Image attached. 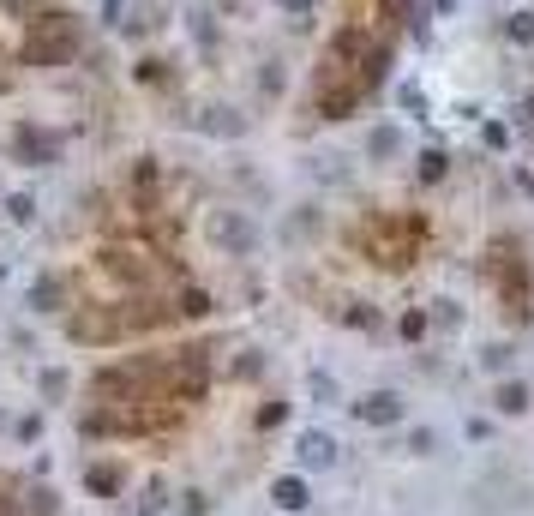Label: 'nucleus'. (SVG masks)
<instances>
[{"label": "nucleus", "instance_id": "393cba45", "mask_svg": "<svg viewBox=\"0 0 534 516\" xmlns=\"http://www.w3.org/2000/svg\"><path fill=\"white\" fill-rule=\"evenodd\" d=\"M30 511H36V516H48V511H60V492H48V487H36V492H30Z\"/></svg>", "mask_w": 534, "mask_h": 516}, {"label": "nucleus", "instance_id": "2f4dec72", "mask_svg": "<svg viewBox=\"0 0 534 516\" xmlns=\"http://www.w3.org/2000/svg\"><path fill=\"white\" fill-rule=\"evenodd\" d=\"M6 276H13V258H0V283H6Z\"/></svg>", "mask_w": 534, "mask_h": 516}, {"label": "nucleus", "instance_id": "cd10ccee", "mask_svg": "<svg viewBox=\"0 0 534 516\" xmlns=\"http://www.w3.org/2000/svg\"><path fill=\"white\" fill-rule=\"evenodd\" d=\"M259 85L271 90V97H276V90H282V72H276V60H264V72H259Z\"/></svg>", "mask_w": 534, "mask_h": 516}, {"label": "nucleus", "instance_id": "f3484780", "mask_svg": "<svg viewBox=\"0 0 534 516\" xmlns=\"http://www.w3.org/2000/svg\"><path fill=\"white\" fill-rule=\"evenodd\" d=\"M480 373H492V378L510 373V343H487L480 348Z\"/></svg>", "mask_w": 534, "mask_h": 516}, {"label": "nucleus", "instance_id": "423d86ee", "mask_svg": "<svg viewBox=\"0 0 534 516\" xmlns=\"http://www.w3.org/2000/svg\"><path fill=\"white\" fill-rule=\"evenodd\" d=\"M271 504H276V511H294V516H301L306 504H313V487H306L301 474H276V480H271Z\"/></svg>", "mask_w": 534, "mask_h": 516}, {"label": "nucleus", "instance_id": "f03ea898", "mask_svg": "<svg viewBox=\"0 0 534 516\" xmlns=\"http://www.w3.org/2000/svg\"><path fill=\"white\" fill-rule=\"evenodd\" d=\"M55 157H60L55 132H43L36 120H18V127H13V162H18V169H48Z\"/></svg>", "mask_w": 534, "mask_h": 516}, {"label": "nucleus", "instance_id": "39448f33", "mask_svg": "<svg viewBox=\"0 0 534 516\" xmlns=\"http://www.w3.org/2000/svg\"><path fill=\"white\" fill-rule=\"evenodd\" d=\"M403 415H408V402L396 397V390H366V397L354 402V420H366V427H396Z\"/></svg>", "mask_w": 534, "mask_h": 516}, {"label": "nucleus", "instance_id": "4468645a", "mask_svg": "<svg viewBox=\"0 0 534 516\" xmlns=\"http://www.w3.org/2000/svg\"><path fill=\"white\" fill-rule=\"evenodd\" d=\"M445 169H450V150L438 144V150H420V181L433 187V181H445Z\"/></svg>", "mask_w": 534, "mask_h": 516}, {"label": "nucleus", "instance_id": "20e7f679", "mask_svg": "<svg viewBox=\"0 0 534 516\" xmlns=\"http://www.w3.org/2000/svg\"><path fill=\"white\" fill-rule=\"evenodd\" d=\"M192 127H199L204 139H222V144L246 139V115H241V108H229V102H204L199 115H192Z\"/></svg>", "mask_w": 534, "mask_h": 516}, {"label": "nucleus", "instance_id": "f8f14e48", "mask_svg": "<svg viewBox=\"0 0 534 516\" xmlns=\"http://www.w3.org/2000/svg\"><path fill=\"white\" fill-rule=\"evenodd\" d=\"M169 511V487H162V480H145V487H139V516H162Z\"/></svg>", "mask_w": 534, "mask_h": 516}, {"label": "nucleus", "instance_id": "bb28decb", "mask_svg": "<svg viewBox=\"0 0 534 516\" xmlns=\"http://www.w3.org/2000/svg\"><path fill=\"white\" fill-rule=\"evenodd\" d=\"M192 36H199V43H211V36H217V25H211V13H192Z\"/></svg>", "mask_w": 534, "mask_h": 516}, {"label": "nucleus", "instance_id": "7ed1b4c3", "mask_svg": "<svg viewBox=\"0 0 534 516\" xmlns=\"http://www.w3.org/2000/svg\"><path fill=\"white\" fill-rule=\"evenodd\" d=\"M336 432H324V427H301L294 432V469L301 474H324V469H336Z\"/></svg>", "mask_w": 534, "mask_h": 516}, {"label": "nucleus", "instance_id": "dca6fc26", "mask_svg": "<svg viewBox=\"0 0 534 516\" xmlns=\"http://www.w3.org/2000/svg\"><path fill=\"white\" fill-rule=\"evenodd\" d=\"M396 144H403V132H396V127H373V132H366V157H390Z\"/></svg>", "mask_w": 534, "mask_h": 516}, {"label": "nucleus", "instance_id": "c85d7f7f", "mask_svg": "<svg viewBox=\"0 0 534 516\" xmlns=\"http://www.w3.org/2000/svg\"><path fill=\"white\" fill-rule=\"evenodd\" d=\"M180 511H187V516H204V511H211V499H204V492H187V504H180Z\"/></svg>", "mask_w": 534, "mask_h": 516}, {"label": "nucleus", "instance_id": "aec40b11", "mask_svg": "<svg viewBox=\"0 0 534 516\" xmlns=\"http://www.w3.org/2000/svg\"><path fill=\"white\" fill-rule=\"evenodd\" d=\"M433 445H438L433 427H415V432H408V457H433Z\"/></svg>", "mask_w": 534, "mask_h": 516}, {"label": "nucleus", "instance_id": "6e6552de", "mask_svg": "<svg viewBox=\"0 0 534 516\" xmlns=\"http://www.w3.org/2000/svg\"><path fill=\"white\" fill-rule=\"evenodd\" d=\"M505 43L510 48H534V6H517V13L505 18Z\"/></svg>", "mask_w": 534, "mask_h": 516}, {"label": "nucleus", "instance_id": "9d476101", "mask_svg": "<svg viewBox=\"0 0 534 516\" xmlns=\"http://www.w3.org/2000/svg\"><path fill=\"white\" fill-rule=\"evenodd\" d=\"M306 397H313V408H336V402H343V385H336L331 373H306Z\"/></svg>", "mask_w": 534, "mask_h": 516}, {"label": "nucleus", "instance_id": "1a4fd4ad", "mask_svg": "<svg viewBox=\"0 0 534 516\" xmlns=\"http://www.w3.org/2000/svg\"><path fill=\"white\" fill-rule=\"evenodd\" d=\"M85 487L97 492V499H115V492H120V469H115V462H90V469H85Z\"/></svg>", "mask_w": 534, "mask_h": 516}, {"label": "nucleus", "instance_id": "412c9836", "mask_svg": "<svg viewBox=\"0 0 534 516\" xmlns=\"http://www.w3.org/2000/svg\"><path fill=\"white\" fill-rule=\"evenodd\" d=\"M180 313H187V318H204V313H211V294H204V288H187V294H180Z\"/></svg>", "mask_w": 534, "mask_h": 516}, {"label": "nucleus", "instance_id": "ddd939ff", "mask_svg": "<svg viewBox=\"0 0 534 516\" xmlns=\"http://www.w3.org/2000/svg\"><path fill=\"white\" fill-rule=\"evenodd\" d=\"M396 330H403V343H420V336L433 330V318H426V306H408V313L396 318Z\"/></svg>", "mask_w": 534, "mask_h": 516}, {"label": "nucleus", "instance_id": "a211bd4d", "mask_svg": "<svg viewBox=\"0 0 534 516\" xmlns=\"http://www.w3.org/2000/svg\"><path fill=\"white\" fill-rule=\"evenodd\" d=\"M6 216H13V222H36V199H30V192H13V199H6Z\"/></svg>", "mask_w": 534, "mask_h": 516}, {"label": "nucleus", "instance_id": "b1692460", "mask_svg": "<svg viewBox=\"0 0 534 516\" xmlns=\"http://www.w3.org/2000/svg\"><path fill=\"white\" fill-rule=\"evenodd\" d=\"M282 420H289V402H264V408H259V427H264V432L282 427Z\"/></svg>", "mask_w": 534, "mask_h": 516}, {"label": "nucleus", "instance_id": "7c9ffc66", "mask_svg": "<svg viewBox=\"0 0 534 516\" xmlns=\"http://www.w3.org/2000/svg\"><path fill=\"white\" fill-rule=\"evenodd\" d=\"M433 13H457V0H433Z\"/></svg>", "mask_w": 534, "mask_h": 516}, {"label": "nucleus", "instance_id": "4be33fe9", "mask_svg": "<svg viewBox=\"0 0 534 516\" xmlns=\"http://www.w3.org/2000/svg\"><path fill=\"white\" fill-rule=\"evenodd\" d=\"M36 385H43V397H48V402H55V397H67V385H73V378L60 373V366H48V373H43V378H36Z\"/></svg>", "mask_w": 534, "mask_h": 516}, {"label": "nucleus", "instance_id": "a878e982", "mask_svg": "<svg viewBox=\"0 0 534 516\" xmlns=\"http://www.w3.org/2000/svg\"><path fill=\"white\" fill-rule=\"evenodd\" d=\"M132 72H139V85H162V60H139Z\"/></svg>", "mask_w": 534, "mask_h": 516}, {"label": "nucleus", "instance_id": "c756f323", "mask_svg": "<svg viewBox=\"0 0 534 516\" xmlns=\"http://www.w3.org/2000/svg\"><path fill=\"white\" fill-rule=\"evenodd\" d=\"M517 127H522V132H534V97H529V102H517Z\"/></svg>", "mask_w": 534, "mask_h": 516}, {"label": "nucleus", "instance_id": "f257e3e1", "mask_svg": "<svg viewBox=\"0 0 534 516\" xmlns=\"http://www.w3.org/2000/svg\"><path fill=\"white\" fill-rule=\"evenodd\" d=\"M204 241L217 246V253H229V258H246V253H259V222L246 211H211L204 216Z\"/></svg>", "mask_w": 534, "mask_h": 516}, {"label": "nucleus", "instance_id": "9b49d317", "mask_svg": "<svg viewBox=\"0 0 534 516\" xmlns=\"http://www.w3.org/2000/svg\"><path fill=\"white\" fill-rule=\"evenodd\" d=\"M426 318H433V330H438V336L462 330V306H457V301H433V306H426Z\"/></svg>", "mask_w": 534, "mask_h": 516}, {"label": "nucleus", "instance_id": "5701e85b", "mask_svg": "<svg viewBox=\"0 0 534 516\" xmlns=\"http://www.w3.org/2000/svg\"><path fill=\"white\" fill-rule=\"evenodd\" d=\"M276 6H282L294 25H313V6H318V0H276Z\"/></svg>", "mask_w": 534, "mask_h": 516}, {"label": "nucleus", "instance_id": "2eb2a0df", "mask_svg": "<svg viewBox=\"0 0 534 516\" xmlns=\"http://www.w3.org/2000/svg\"><path fill=\"white\" fill-rule=\"evenodd\" d=\"M55 306H60V283H55V276H43V283L30 288V313H55Z\"/></svg>", "mask_w": 534, "mask_h": 516}, {"label": "nucleus", "instance_id": "0eeeda50", "mask_svg": "<svg viewBox=\"0 0 534 516\" xmlns=\"http://www.w3.org/2000/svg\"><path fill=\"white\" fill-rule=\"evenodd\" d=\"M492 402H498V415H510V420H517V415H529V385H522V378H505V385H498V390H492Z\"/></svg>", "mask_w": 534, "mask_h": 516}, {"label": "nucleus", "instance_id": "6ab92c4d", "mask_svg": "<svg viewBox=\"0 0 534 516\" xmlns=\"http://www.w3.org/2000/svg\"><path fill=\"white\" fill-rule=\"evenodd\" d=\"M396 102H403L415 120H426V97H420V85H396Z\"/></svg>", "mask_w": 534, "mask_h": 516}]
</instances>
